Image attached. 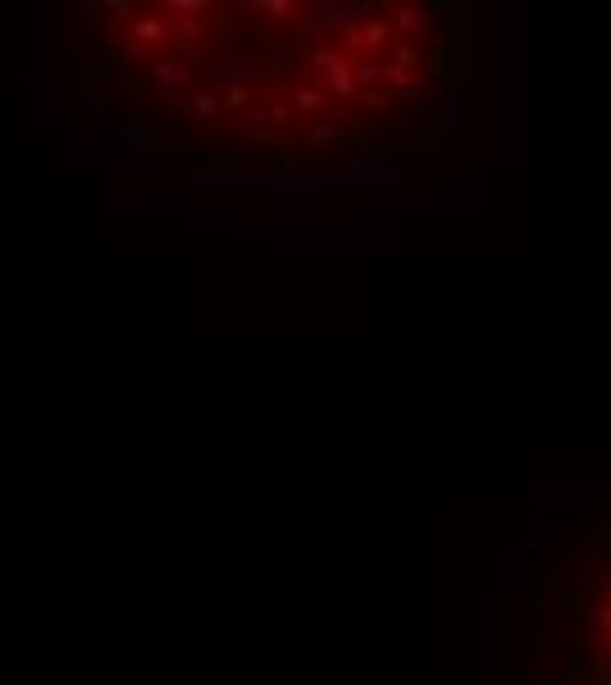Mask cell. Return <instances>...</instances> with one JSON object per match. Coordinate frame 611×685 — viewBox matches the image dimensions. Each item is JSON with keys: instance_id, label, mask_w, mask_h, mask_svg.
I'll return each mask as SVG.
<instances>
[{"instance_id": "obj_1", "label": "cell", "mask_w": 611, "mask_h": 685, "mask_svg": "<svg viewBox=\"0 0 611 685\" xmlns=\"http://www.w3.org/2000/svg\"><path fill=\"white\" fill-rule=\"evenodd\" d=\"M311 64H317V74H328V85H332V95H343L349 100L353 90H358V79H353V53H343V47H332V43H317L311 47Z\"/></svg>"}, {"instance_id": "obj_2", "label": "cell", "mask_w": 611, "mask_h": 685, "mask_svg": "<svg viewBox=\"0 0 611 685\" xmlns=\"http://www.w3.org/2000/svg\"><path fill=\"white\" fill-rule=\"evenodd\" d=\"M417 64H422V53H417V47H396V53H390V64H385V85H390V90H406V85H411V74H417Z\"/></svg>"}, {"instance_id": "obj_3", "label": "cell", "mask_w": 611, "mask_h": 685, "mask_svg": "<svg viewBox=\"0 0 611 685\" xmlns=\"http://www.w3.org/2000/svg\"><path fill=\"white\" fill-rule=\"evenodd\" d=\"M328 106H332L328 85H296V90H290V111H301V117H322Z\"/></svg>"}, {"instance_id": "obj_4", "label": "cell", "mask_w": 611, "mask_h": 685, "mask_svg": "<svg viewBox=\"0 0 611 685\" xmlns=\"http://www.w3.org/2000/svg\"><path fill=\"white\" fill-rule=\"evenodd\" d=\"M185 111H195L201 121H216V117H222V95H190Z\"/></svg>"}, {"instance_id": "obj_5", "label": "cell", "mask_w": 611, "mask_h": 685, "mask_svg": "<svg viewBox=\"0 0 611 685\" xmlns=\"http://www.w3.org/2000/svg\"><path fill=\"white\" fill-rule=\"evenodd\" d=\"M222 106H227V111H248V106H254V90H248V85H227V90H222Z\"/></svg>"}, {"instance_id": "obj_6", "label": "cell", "mask_w": 611, "mask_h": 685, "mask_svg": "<svg viewBox=\"0 0 611 685\" xmlns=\"http://www.w3.org/2000/svg\"><path fill=\"white\" fill-rule=\"evenodd\" d=\"M396 26H400V32H422V26H427V6H400Z\"/></svg>"}, {"instance_id": "obj_7", "label": "cell", "mask_w": 611, "mask_h": 685, "mask_svg": "<svg viewBox=\"0 0 611 685\" xmlns=\"http://www.w3.org/2000/svg\"><path fill=\"white\" fill-rule=\"evenodd\" d=\"M138 38H142V43H164V38H169V22H159V17L148 11V17L138 22Z\"/></svg>"}, {"instance_id": "obj_8", "label": "cell", "mask_w": 611, "mask_h": 685, "mask_svg": "<svg viewBox=\"0 0 611 685\" xmlns=\"http://www.w3.org/2000/svg\"><path fill=\"white\" fill-rule=\"evenodd\" d=\"M332 142H337V127H322V121H317V127L306 132V148H332Z\"/></svg>"}, {"instance_id": "obj_9", "label": "cell", "mask_w": 611, "mask_h": 685, "mask_svg": "<svg viewBox=\"0 0 611 685\" xmlns=\"http://www.w3.org/2000/svg\"><path fill=\"white\" fill-rule=\"evenodd\" d=\"M275 148H280V164L290 169V174H301V153H296V142H285V138H280Z\"/></svg>"}, {"instance_id": "obj_10", "label": "cell", "mask_w": 611, "mask_h": 685, "mask_svg": "<svg viewBox=\"0 0 611 685\" xmlns=\"http://www.w3.org/2000/svg\"><path fill=\"white\" fill-rule=\"evenodd\" d=\"M254 11H264V17H296V6H290V0H259Z\"/></svg>"}, {"instance_id": "obj_11", "label": "cell", "mask_w": 611, "mask_h": 685, "mask_svg": "<svg viewBox=\"0 0 611 685\" xmlns=\"http://www.w3.org/2000/svg\"><path fill=\"white\" fill-rule=\"evenodd\" d=\"M364 111H390V95H385V90H369V95H364Z\"/></svg>"}, {"instance_id": "obj_12", "label": "cell", "mask_w": 611, "mask_h": 685, "mask_svg": "<svg viewBox=\"0 0 611 685\" xmlns=\"http://www.w3.org/2000/svg\"><path fill=\"white\" fill-rule=\"evenodd\" d=\"M264 117H269V121H280V127H285V121L296 117V111H290V106H285V100H275V106H264Z\"/></svg>"}, {"instance_id": "obj_13", "label": "cell", "mask_w": 611, "mask_h": 685, "mask_svg": "<svg viewBox=\"0 0 611 685\" xmlns=\"http://www.w3.org/2000/svg\"><path fill=\"white\" fill-rule=\"evenodd\" d=\"M596 628H601V633L611 639V601H601V607H596Z\"/></svg>"}, {"instance_id": "obj_14", "label": "cell", "mask_w": 611, "mask_h": 685, "mask_svg": "<svg viewBox=\"0 0 611 685\" xmlns=\"http://www.w3.org/2000/svg\"><path fill=\"white\" fill-rule=\"evenodd\" d=\"M601 670H607V675H611V649H607V654H601Z\"/></svg>"}, {"instance_id": "obj_15", "label": "cell", "mask_w": 611, "mask_h": 685, "mask_svg": "<svg viewBox=\"0 0 611 685\" xmlns=\"http://www.w3.org/2000/svg\"><path fill=\"white\" fill-rule=\"evenodd\" d=\"M607 548H611V533H607Z\"/></svg>"}]
</instances>
